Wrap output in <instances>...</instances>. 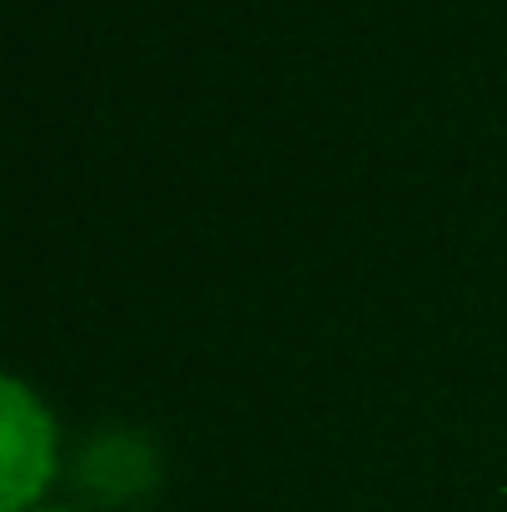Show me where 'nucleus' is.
Instances as JSON below:
<instances>
[{
	"instance_id": "f03ea898",
	"label": "nucleus",
	"mask_w": 507,
	"mask_h": 512,
	"mask_svg": "<svg viewBox=\"0 0 507 512\" xmlns=\"http://www.w3.org/2000/svg\"><path fill=\"white\" fill-rule=\"evenodd\" d=\"M35 512H60V508H35Z\"/></svg>"
},
{
	"instance_id": "f257e3e1",
	"label": "nucleus",
	"mask_w": 507,
	"mask_h": 512,
	"mask_svg": "<svg viewBox=\"0 0 507 512\" xmlns=\"http://www.w3.org/2000/svg\"><path fill=\"white\" fill-rule=\"evenodd\" d=\"M0 428H5V453H0V512H25L55 473V428L45 408L25 393L20 378L0 383Z\"/></svg>"
}]
</instances>
